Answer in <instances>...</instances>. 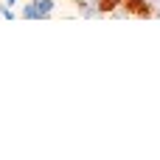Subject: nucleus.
I'll return each mask as SVG.
<instances>
[{
    "mask_svg": "<svg viewBox=\"0 0 160 160\" xmlns=\"http://www.w3.org/2000/svg\"><path fill=\"white\" fill-rule=\"evenodd\" d=\"M73 3H76V11H79L82 17H87V20H90V17H101L96 0H73Z\"/></svg>",
    "mask_w": 160,
    "mask_h": 160,
    "instance_id": "f257e3e1",
    "label": "nucleus"
},
{
    "mask_svg": "<svg viewBox=\"0 0 160 160\" xmlns=\"http://www.w3.org/2000/svg\"><path fill=\"white\" fill-rule=\"evenodd\" d=\"M34 6H37L39 20H48V17L53 14V8H56V0H34Z\"/></svg>",
    "mask_w": 160,
    "mask_h": 160,
    "instance_id": "f03ea898",
    "label": "nucleus"
},
{
    "mask_svg": "<svg viewBox=\"0 0 160 160\" xmlns=\"http://www.w3.org/2000/svg\"><path fill=\"white\" fill-rule=\"evenodd\" d=\"M96 6H98V14H101V17H110V14L121 6V0H96Z\"/></svg>",
    "mask_w": 160,
    "mask_h": 160,
    "instance_id": "7ed1b4c3",
    "label": "nucleus"
},
{
    "mask_svg": "<svg viewBox=\"0 0 160 160\" xmlns=\"http://www.w3.org/2000/svg\"><path fill=\"white\" fill-rule=\"evenodd\" d=\"M20 17H22V20H39V14H37V6H34V0H31V3H25V6L20 8Z\"/></svg>",
    "mask_w": 160,
    "mask_h": 160,
    "instance_id": "20e7f679",
    "label": "nucleus"
},
{
    "mask_svg": "<svg viewBox=\"0 0 160 160\" xmlns=\"http://www.w3.org/2000/svg\"><path fill=\"white\" fill-rule=\"evenodd\" d=\"M155 17H160V0L155 3Z\"/></svg>",
    "mask_w": 160,
    "mask_h": 160,
    "instance_id": "39448f33",
    "label": "nucleus"
},
{
    "mask_svg": "<svg viewBox=\"0 0 160 160\" xmlns=\"http://www.w3.org/2000/svg\"><path fill=\"white\" fill-rule=\"evenodd\" d=\"M3 3H6V6H11V8L17 6V0H3Z\"/></svg>",
    "mask_w": 160,
    "mask_h": 160,
    "instance_id": "423d86ee",
    "label": "nucleus"
}]
</instances>
